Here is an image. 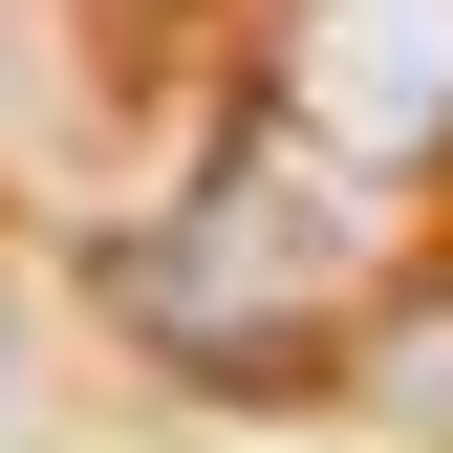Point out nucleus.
Returning a JSON list of instances; mask_svg holds the SVG:
<instances>
[{
    "label": "nucleus",
    "mask_w": 453,
    "mask_h": 453,
    "mask_svg": "<svg viewBox=\"0 0 453 453\" xmlns=\"http://www.w3.org/2000/svg\"><path fill=\"white\" fill-rule=\"evenodd\" d=\"M367 303L388 280H367V216L324 151H216L151 238H108V324L195 388H346Z\"/></svg>",
    "instance_id": "1"
},
{
    "label": "nucleus",
    "mask_w": 453,
    "mask_h": 453,
    "mask_svg": "<svg viewBox=\"0 0 453 453\" xmlns=\"http://www.w3.org/2000/svg\"><path fill=\"white\" fill-rule=\"evenodd\" d=\"M280 130L324 173H432L453 151V0H280Z\"/></svg>",
    "instance_id": "2"
}]
</instances>
